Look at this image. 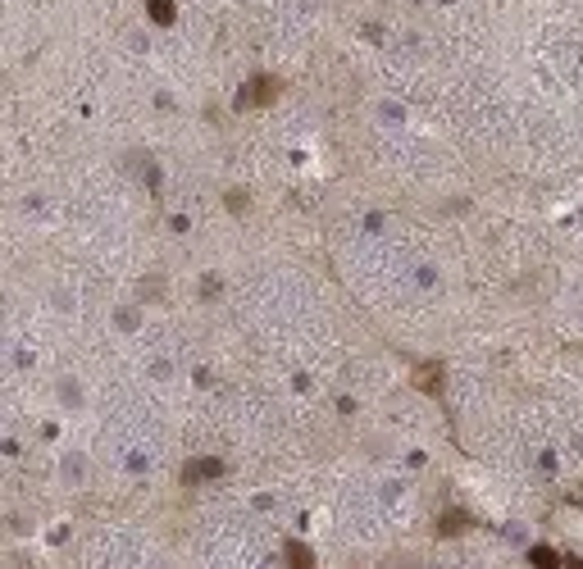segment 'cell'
Instances as JSON below:
<instances>
[{"label": "cell", "mask_w": 583, "mask_h": 569, "mask_svg": "<svg viewBox=\"0 0 583 569\" xmlns=\"http://www.w3.org/2000/svg\"><path fill=\"white\" fill-rule=\"evenodd\" d=\"M155 19H165V23H169V0H155Z\"/></svg>", "instance_id": "1"}]
</instances>
